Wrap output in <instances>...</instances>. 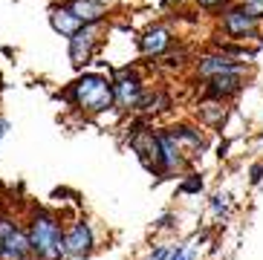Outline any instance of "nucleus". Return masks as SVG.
<instances>
[{"label":"nucleus","instance_id":"ddd939ff","mask_svg":"<svg viewBox=\"0 0 263 260\" xmlns=\"http://www.w3.org/2000/svg\"><path fill=\"white\" fill-rule=\"evenodd\" d=\"M49 26H52L55 35H61V38H70V35L78 29V26H81V23H78V17L70 12L67 0H55L52 6H49Z\"/></svg>","mask_w":263,"mask_h":260},{"label":"nucleus","instance_id":"6ab92c4d","mask_svg":"<svg viewBox=\"0 0 263 260\" xmlns=\"http://www.w3.org/2000/svg\"><path fill=\"white\" fill-rule=\"evenodd\" d=\"M154 229H156V231H168V229H174V214H162L159 220L154 222Z\"/></svg>","mask_w":263,"mask_h":260},{"label":"nucleus","instance_id":"f257e3e1","mask_svg":"<svg viewBox=\"0 0 263 260\" xmlns=\"http://www.w3.org/2000/svg\"><path fill=\"white\" fill-rule=\"evenodd\" d=\"M76 113L81 116H101L113 110V81L104 69H81L70 84L58 92Z\"/></svg>","mask_w":263,"mask_h":260},{"label":"nucleus","instance_id":"9b49d317","mask_svg":"<svg viewBox=\"0 0 263 260\" xmlns=\"http://www.w3.org/2000/svg\"><path fill=\"white\" fill-rule=\"evenodd\" d=\"M246 64L232 58L229 52H214V55H205L197 61V76L200 78H211V76H223V72H243Z\"/></svg>","mask_w":263,"mask_h":260},{"label":"nucleus","instance_id":"2eb2a0df","mask_svg":"<svg viewBox=\"0 0 263 260\" xmlns=\"http://www.w3.org/2000/svg\"><path fill=\"white\" fill-rule=\"evenodd\" d=\"M168 130H171V136L177 139V145L182 147V153H185L188 159L197 156V153L205 147V139H202L200 127H191V124H174V127H168Z\"/></svg>","mask_w":263,"mask_h":260},{"label":"nucleus","instance_id":"4468645a","mask_svg":"<svg viewBox=\"0 0 263 260\" xmlns=\"http://www.w3.org/2000/svg\"><path fill=\"white\" fill-rule=\"evenodd\" d=\"M67 6H70V12L78 17L81 26H84V23H104L110 15L107 3H101V0H67Z\"/></svg>","mask_w":263,"mask_h":260},{"label":"nucleus","instance_id":"4be33fe9","mask_svg":"<svg viewBox=\"0 0 263 260\" xmlns=\"http://www.w3.org/2000/svg\"><path fill=\"white\" fill-rule=\"evenodd\" d=\"M9 127H12V124H9V119H6L3 113H0V145H3V139H6Z\"/></svg>","mask_w":263,"mask_h":260},{"label":"nucleus","instance_id":"1a4fd4ad","mask_svg":"<svg viewBox=\"0 0 263 260\" xmlns=\"http://www.w3.org/2000/svg\"><path fill=\"white\" fill-rule=\"evenodd\" d=\"M171 46H174V32L165 23H154L139 35V52L145 58H162Z\"/></svg>","mask_w":263,"mask_h":260},{"label":"nucleus","instance_id":"412c9836","mask_svg":"<svg viewBox=\"0 0 263 260\" xmlns=\"http://www.w3.org/2000/svg\"><path fill=\"white\" fill-rule=\"evenodd\" d=\"M249 179H252V185H257L263 179V162H255L252 165V171H249Z\"/></svg>","mask_w":263,"mask_h":260},{"label":"nucleus","instance_id":"f3484780","mask_svg":"<svg viewBox=\"0 0 263 260\" xmlns=\"http://www.w3.org/2000/svg\"><path fill=\"white\" fill-rule=\"evenodd\" d=\"M179 191L182 194H200L202 191V179L197 174H185V179H182V185H179Z\"/></svg>","mask_w":263,"mask_h":260},{"label":"nucleus","instance_id":"20e7f679","mask_svg":"<svg viewBox=\"0 0 263 260\" xmlns=\"http://www.w3.org/2000/svg\"><path fill=\"white\" fill-rule=\"evenodd\" d=\"M96 246H99L96 226L84 214L64 220V260H84L96 252Z\"/></svg>","mask_w":263,"mask_h":260},{"label":"nucleus","instance_id":"9d476101","mask_svg":"<svg viewBox=\"0 0 263 260\" xmlns=\"http://www.w3.org/2000/svg\"><path fill=\"white\" fill-rule=\"evenodd\" d=\"M240 87H243V72H223V76L205 78L202 96L214 99V101H226V99H232L234 92H240Z\"/></svg>","mask_w":263,"mask_h":260},{"label":"nucleus","instance_id":"5701e85b","mask_svg":"<svg viewBox=\"0 0 263 260\" xmlns=\"http://www.w3.org/2000/svg\"><path fill=\"white\" fill-rule=\"evenodd\" d=\"M182 3H188V0H162V6H182Z\"/></svg>","mask_w":263,"mask_h":260},{"label":"nucleus","instance_id":"f8f14e48","mask_svg":"<svg viewBox=\"0 0 263 260\" xmlns=\"http://www.w3.org/2000/svg\"><path fill=\"white\" fill-rule=\"evenodd\" d=\"M0 260H32L29 240H26V231H24V220L0 240Z\"/></svg>","mask_w":263,"mask_h":260},{"label":"nucleus","instance_id":"7ed1b4c3","mask_svg":"<svg viewBox=\"0 0 263 260\" xmlns=\"http://www.w3.org/2000/svg\"><path fill=\"white\" fill-rule=\"evenodd\" d=\"M104 44V23H84L67 38V55L70 64L81 72L96 61V52Z\"/></svg>","mask_w":263,"mask_h":260},{"label":"nucleus","instance_id":"aec40b11","mask_svg":"<svg viewBox=\"0 0 263 260\" xmlns=\"http://www.w3.org/2000/svg\"><path fill=\"white\" fill-rule=\"evenodd\" d=\"M171 246H154V252L147 254V260H168Z\"/></svg>","mask_w":263,"mask_h":260},{"label":"nucleus","instance_id":"6e6552de","mask_svg":"<svg viewBox=\"0 0 263 260\" xmlns=\"http://www.w3.org/2000/svg\"><path fill=\"white\" fill-rule=\"evenodd\" d=\"M154 136H156V151H159V179H165V176L185 168L188 156L182 153V147L177 145V139L171 136V130L159 127V130H154Z\"/></svg>","mask_w":263,"mask_h":260},{"label":"nucleus","instance_id":"39448f33","mask_svg":"<svg viewBox=\"0 0 263 260\" xmlns=\"http://www.w3.org/2000/svg\"><path fill=\"white\" fill-rule=\"evenodd\" d=\"M110 81H113V107L127 113V110H136L142 92H145V81L133 67H122L116 72H110Z\"/></svg>","mask_w":263,"mask_h":260},{"label":"nucleus","instance_id":"a211bd4d","mask_svg":"<svg viewBox=\"0 0 263 260\" xmlns=\"http://www.w3.org/2000/svg\"><path fill=\"white\" fill-rule=\"evenodd\" d=\"M229 206H232V197H229V194H214V197H211V211H214L217 217H223L226 211H229Z\"/></svg>","mask_w":263,"mask_h":260},{"label":"nucleus","instance_id":"423d86ee","mask_svg":"<svg viewBox=\"0 0 263 260\" xmlns=\"http://www.w3.org/2000/svg\"><path fill=\"white\" fill-rule=\"evenodd\" d=\"M220 29H223L226 38L232 41H246V38H255L257 29H260V21L255 15H249L243 3H232V6H226L220 12Z\"/></svg>","mask_w":263,"mask_h":260},{"label":"nucleus","instance_id":"dca6fc26","mask_svg":"<svg viewBox=\"0 0 263 260\" xmlns=\"http://www.w3.org/2000/svg\"><path fill=\"white\" fill-rule=\"evenodd\" d=\"M234 0H194V6L202 9V12H209V15H220L226 6H232Z\"/></svg>","mask_w":263,"mask_h":260},{"label":"nucleus","instance_id":"0eeeda50","mask_svg":"<svg viewBox=\"0 0 263 260\" xmlns=\"http://www.w3.org/2000/svg\"><path fill=\"white\" fill-rule=\"evenodd\" d=\"M127 145L136 153V159L142 162V168L151 171L154 176H159V151H156V136H154V127L151 124L147 122L136 124L130 130V136H127Z\"/></svg>","mask_w":263,"mask_h":260},{"label":"nucleus","instance_id":"f03ea898","mask_svg":"<svg viewBox=\"0 0 263 260\" xmlns=\"http://www.w3.org/2000/svg\"><path fill=\"white\" fill-rule=\"evenodd\" d=\"M32 260H64V217L47 206H32L24 217Z\"/></svg>","mask_w":263,"mask_h":260}]
</instances>
